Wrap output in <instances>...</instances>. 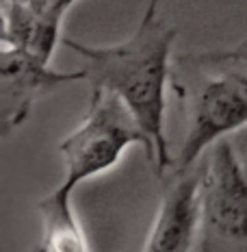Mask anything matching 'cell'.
<instances>
[{"instance_id": "6da1fadb", "label": "cell", "mask_w": 247, "mask_h": 252, "mask_svg": "<svg viewBox=\"0 0 247 252\" xmlns=\"http://www.w3.org/2000/svg\"><path fill=\"white\" fill-rule=\"evenodd\" d=\"M176 29L150 2L135 33L115 46H89L72 37L63 44L85 61V78L91 89L111 92L122 100L156 148V176L173 167L165 137V92L171 81V48Z\"/></svg>"}, {"instance_id": "7a4b0ae2", "label": "cell", "mask_w": 247, "mask_h": 252, "mask_svg": "<svg viewBox=\"0 0 247 252\" xmlns=\"http://www.w3.org/2000/svg\"><path fill=\"white\" fill-rule=\"evenodd\" d=\"M221 52L182 57L171 70L185 118V137L173 161V174L193 170L202 152L247 126V74Z\"/></svg>"}, {"instance_id": "3957f363", "label": "cell", "mask_w": 247, "mask_h": 252, "mask_svg": "<svg viewBox=\"0 0 247 252\" xmlns=\"http://www.w3.org/2000/svg\"><path fill=\"white\" fill-rule=\"evenodd\" d=\"M128 146H141L156 170V148L130 109L115 94L91 89V100L82 122L59 144L65 165L61 185L74 191L78 183L111 170Z\"/></svg>"}, {"instance_id": "277c9868", "label": "cell", "mask_w": 247, "mask_h": 252, "mask_svg": "<svg viewBox=\"0 0 247 252\" xmlns=\"http://www.w3.org/2000/svg\"><path fill=\"white\" fill-rule=\"evenodd\" d=\"M199 252H247V135L225 137L202 165Z\"/></svg>"}, {"instance_id": "5b68a950", "label": "cell", "mask_w": 247, "mask_h": 252, "mask_svg": "<svg viewBox=\"0 0 247 252\" xmlns=\"http://www.w3.org/2000/svg\"><path fill=\"white\" fill-rule=\"evenodd\" d=\"M87 81L85 72H56L20 50L0 48V128L11 135L26 122L35 102L52 89Z\"/></svg>"}, {"instance_id": "8992f818", "label": "cell", "mask_w": 247, "mask_h": 252, "mask_svg": "<svg viewBox=\"0 0 247 252\" xmlns=\"http://www.w3.org/2000/svg\"><path fill=\"white\" fill-rule=\"evenodd\" d=\"M72 0H11L0 4V48L20 50L48 65Z\"/></svg>"}, {"instance_id": "52a82bcc", "label": "cell", "mask_w": 247, "mask_h": 252, "mask_svg": "<svg viewBox=\"0 0 247 252\" xmlns=\"http://www.w3.org/2000/svg\"><path fill=\"white\" fill-rule=\"evenodd\" d=\"M199 211L202 167L173 174L163 193L143 252H191L199 239Z\"/></svg>"}, {"instance_id": "ba28073f", "label": "cell", "mask_w": 247, "mask_h": 252, "mask_svg": "<svg viewBox=\"0 0 247 252\" xmlns=\"http://www.w3.org/2000/svg\"><path fill=\"white\" fill-rule=\"evenodd\" d=\"M37 213L44 224L41 252H91L72 209V189L59 185L37 202Z\"/></svg>"}, {"instance_id": "9c48e42d", "label": "cell", "mask_w": 247, "mask_h": 252, "mask_svg": "<svg viewBox=\"0 0 247 252\" xmlns=\"http://www.w3.org/2000/svg\"><path fill=\"white\" fill-rule=\"evenodd\" d=\"M219 52H221L225 59L236 61V63H245V65H247V39L241 41L234 50H219Z\"/></svg>"}, {"instance_id": "30bf717a", "label": "cell", "mask_w": 247, "mask_h": 252, "mask_svg": "<svg viewBox=\"0 0 247 252\" xmlns=\"http://www.w3.org/2000/svg\"><path fill=\"white\" fill-rule=\"evenodd\" d=\"M37 252H41V250H37Z\"/></svg>"}, {"instance_id": "8fae6325", "label": "cell", "mask_w": 247, "mask_h": 252, "mask_svg": "<svg viewBox=\"0 0 247 252\" xmlns=\"http://www.w3.org/2000/svg\"><path fill=\"white\" fill-rule=\"evenodd\" d=\"M35 252H37V250H35Z\"/></svg>"}]
</instances>
